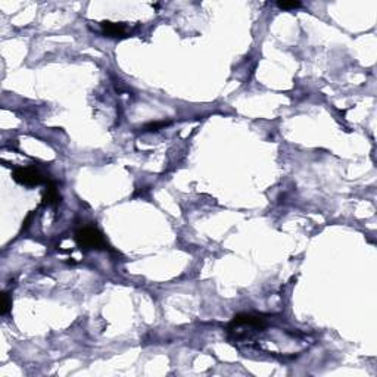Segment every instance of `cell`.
<instances>
[{
  "mask_svg": "<svg viewBox=\"0 0 377 377\" xmlns=\"http://www.w3.org/2000/svg\"><path fill=\"white\" fill-rule=\"evenodd\" d=\"M302 4L299 1H277V7L280 9H284V10H289V9H298L301 7Z\"/></svg>",
  "mask_w": 377,
  "mask_h": 377,
  "instance_id": "cell-5",
  "label": "cell"
},
{
  "mask_svg": "<svg viewBox=\"0 0 377 377\" xmlns=\"http://www.w3.org/2000/svg\"><path fill=\"white\" fill-rule=\"evenodd\" d=\"M12 301L9 299V293H3V304H1V315L7 314V311L10 310Z\"/></svg>",
  "mask_w": 377,
  "mask_h": 377,
  "instance_id": "cell-6",
  "label": "cell"
},
{
  "mask_svg": "<svg viewBox=\"0 0 377 377\" xmlns=\"http://www.w3.org/2000/svg\"><path fill=\"white\" fill-rule=\"evenodd\" d=\"M75 242L84 249H106L103 234L96 227H84L75 233Z\"/></svg>",
  "mask_w": 377,
  "mask_h": 377,
  "instance_id": "cell-1",
  "label": "cell"
},
{
  "mask_svg": "<svg viewBox=\"0 0 377 377\" xmlns=\"http://www.w3.org/2000/svg\"><path fill=\"white\" fill-rule=\"evenodd\" d=\"M13 180L22 186H27V188H34V186H40L41 183H44V177L41 176V173L32 167H21V168H16L13 170V174H12Z\"/></svg>",
  "mask_w": 377,
  "mask_h": 377,
  "instance_id": "cell-2",
  "label": "cell"
},
{
  "mask_svg": "<svg viewBox=\"0 0 377 377\" xmlns=\"http://www.w3.org/2000/svg\"><path fill=\"white\" fill-rule=\"evenodd\" d=\"M59 202H61V194H59V191L56 188V185L55 183H47L46 190L43 193V203L56 206Z\"/></svg>",
  "mask_w": 377,
  "mask_h": 377,
  "instance_id": "cell-4",
  "label": "cell"
},
{
  "mask_svg": "<svg viewBox=\"0 0 377 377\" xmlns=\"http://www.w3.org/2000/svg\"><path fill=\"white\" fill-rule=\"evenodd\" d=\"M100 27H102V31L105 35H108V37H126V27L123 25V24H117V22H109V21H106V22H102L100 24Z\"/></svg>",
  "mask_w": 377,
  "mask_h": 377,
  "instance_id": "cell-3",
  "label": "cell"
},
{
  "mask_svg": "<svg viewBox=\"0 0 377 377\" xmlns=\"http://www.w3.org/2000/svg\"><path fill=\"white\" fill-rule=\"evenodd\" d=\"M165 126H167V123H152V124H149V126L145 127V130H146V131H155V130L159 128V127H165Z\"/></svg>",
  "mask_w": 377,
  "mask_h": 377,
  "instance_id": "cell-7",
  "label": "cell"
}]
</instances>
